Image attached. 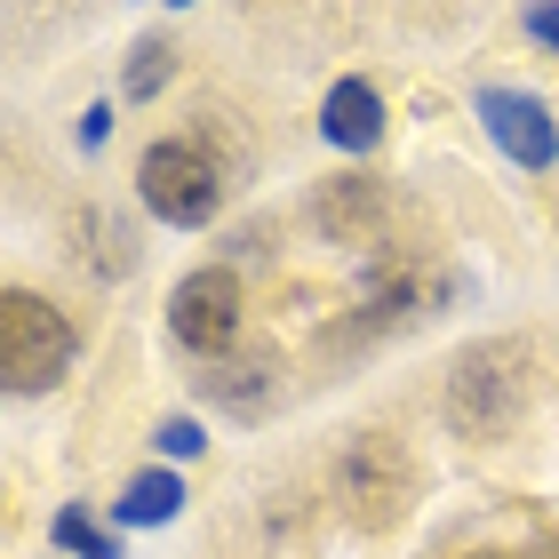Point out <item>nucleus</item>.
Here are the masks:
<instances>
[{"mask_svg": "<svg viewBox=\"0 0 559 559\" xmlns=\"http://www.w3.org/2000/svg\"><path fill=\"white\" fill-rule=\"evenodd\" d=\"M152 440H160V455H185V464H192L200 448H209V440H200V424H192V416H168L160 431H152Z\"/></svg>", "mask_w": 559, "mask_h": 559, "instance_id": "f8f14e48", "label": "nucleus"}, {"mask_svg": "<svg viewBox=\"0 0 559 559\" xmlns=\"http://www.w3.org/2000/svg\"><path fill=\"white\" fill-rule=\"evenodd\" d=\"M312 224H320L328 240H344V248H376V224H384V192H376L368 176H336V185L320 192Z\"/></svg>", "mask_w": 559, "mask_h": 559, "instance_id": "0eeeda50", "label": "nucleus"}, {"mask_svg": "<svg viewBox=\"0 0 559 559\" xmlns=\"http://www.w3.org/2000/svg\"><path fill=\"white\" fill-rule=\"evenodd\" d=\"M479 120H488V136L503 160H520V168H551L559 160V120L544 96H527V88H479Z\"/></svg>", "mask_w": 559, "mask_h": 559, "instance_id": "39448f33", "label": "nucleus"}, {"mask_svg": "<svg viewBox=\"0 0 559 559\" xmlns=\"http://www.w3.org/2000/svg\"><path fill=\"white\" fill-rule=\"evenodd\" d=\"M168 336L185 352H224L240 336V272L233 264H209V272H185L168 296Z\"/></svg>", "mask_w": 559, "mask_h": 559, "instance_id": "7ed1b4c3", "label": "nucleus"}, {"mask_svg": "<svg viewBox=\"0 0 559 559\" xmlns=\"http://www.w3.org/2000/svg\"><path fill=\"white\" fill-rule=\"evenodd\" d=\"M176 503H185V479H176V472H136L112 512H120V527H168Z\"/></svg>", "mask_w": 559, "mask_h": 559, "instance_id": "6e6552de", "label": "nucleus"}, {"mask_svg": "<svg viewBox=\"0 0 559 559\" xmlns=\"http://www.w3.org/2000/svg\"><path fill=\"white\" fill-rule=\"evenodd\" d=\"M416 479H408V455H400L384 431H360V440L344 448V503L360 527H392L400 512H408Z\"/></svg>", "mask_w": 559, "mask_h": 559, "instance_id": "20e7f679", "label": "nucleus"}, {"mask_svg": "<svg viewBox=\"0 0 559 559\" xmlns=\"http://www.w3.org/2000/svg\"><path fill=\"white\" fill-rule=\"evenodd\" d=\"M320 136L336 152H376V136H384V96H376V81H336L320 96Z\"/></svg>", "mask_w": 559, "mask_h": 559, "instance_id": "423d86ee", "label": "nucleus"}, {"mask_svg": "<svg viewBox=\"0 0 559 559\" xmlns=\"http://www.w3.org/2000/svg\"><path fill=\"white\" fill-rule=\"evenodd\" d=\"M527 33H536L544 48H559V9H527Z\"/></svg>", "mask_w": 559, "mask_h": 559, "instance_id": "4468645a", "label": "nucleus"}, {"mask_svg": "<svg viewBox=\"0 0 559 559\" xmlns=\"http://www.w3.org/2000/svg\"><path fill=\"white\" fill-rule=\"evenodd\" d=\"M248 368H216V376H200V392L209 400H224L233 416H248V408H264V384H240Z\"/></svg>", "mask_w": 559, "mask_h": 559, "instance_id": "9b49d317", "label": "nucleus"}, {"mask_svg": "<svg viewBox=\"0 0 559 559\" xmlns=\"http://www.w3.org/2000/svg\"><path fill=\"white\" fill-rule=\"evenodd\" d=\"M472 559H496V551H472Z\"/></svg>", "mask_w": 559, "mask_h": 559, "instance_id": "2eb2a0df", "label": "nucleus"}, {"mask_svg": "<svg viewBox=\"0 0 559 559\" xmlns=\"http://www.w3.org/2000/svg\"><path fill=\"white\" fill-rule=\"evenodd\" d=\"M136 192H144V209L160 216V224L200 233V224L216 216V200H224V176H216V160L200 144L168 136V144H152L144 160H136Z\"/></svg>", "mask_w": 559, "mask_h": 559, "instance_id": "f03ea898", "label": "nucleus"}, {"mask_svg": "<svg viewBox=\"0 0 559 559\" xmlns=\"http://www.w3.org/2000/svg\"><path fill=\"white\" fill-rule=\"evenodd\" d=\"M112 136V105H88L81 112V144H105Z\"/></svg>", "mask_w": 559, "mask_h": 559, "instance_id": "ddd939ff", "label": "nucleus"}, {"mask_svg": "<svg viewBox=\"0 0 559 559\" xmlns=\"http://www.w3.org/2000/svg\"><path fill=\"white\" fill-rule=\"evenodd\" d=\"M48 536H57V551H72V559H120V536H105L81 503H57V527H48Z\"/></svg>", "mask_w": 559, "mask_h": 559, "instance_id": "1a4fd4ad", "label": "nucleus"}, {"mask_svg": "<svg viewBox=\"0 0 559 559\" xmlns=\"http://www.w3.org/2000/svg\"><path fill=\"white\" fill-rule=\"evenodd\" d=\"M72 352H81V336H72L64 312H48V304L24 296V288L0 296V384H9V392H24V400L57 392L64 368H72Z\"/></svg>", "mask_w": 559, "mask_h": 559, "instance_id": "f257e3e1", "label": "nucleus"}, {"mask_svg": "<svg viewBox=\"0 0 559 559\" xmlns=\"http://www.w3.org/2000/svg\"><path fill=\"white\" fill-rule=\"evenodd\" d=\"M168 72H176V48L152 33V40H136V57H129V81H120V96L129 105H144V96H160L168 88Z\"/></svg>", "mask_w": 559, "mask_h": 559, "instance_id": "9d476101", "label": "nucleus"}]
</instances>
